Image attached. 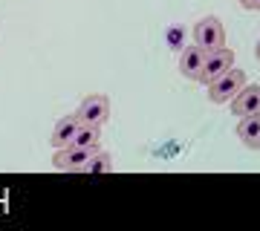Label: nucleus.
<instances>
[{
    "mask_svg": "<svg viewBox=\"0 0 260 231\" xmlns=\"http://www.w3.org/2000/svg\"><path fill=\"white\" fill-rule=\"evenodd\" d=\"M243 84H246V70H234V67H232L229 73H223L217 81L208 84V102H211V104L232 102Z\"/></svg>",
    "mask_w": 260,
    "mask_h": 231,
    "instance_id": "nucleus-1",
    "label": "nucleus"
},
{
    "mask_svg": "<svg viewBox=\"0 0 260 231\" xmlns=\"http://www.w3.org/2000/svg\"><path fill=\"white\" fill-rule=\"evenodd\" d=\"M254 55H257V61H260V38H257V49H254Z\"/></svg>",
    "mask_w": 260,
    "mask_h": 231,
    "instance_id": "nucleus-13",
    "label": "nucleus"
},
{
    "mask_svg": "<svg viewBox=\"0 0 260 231\" xmlns=\"http://www.w3.org/2000/svg\"><path fill=\"white\" fill-rule=\"evenodd\" d=\"M99 148H75V145H67V148H58L55 159H52V168L58 171H81V165L93 156Z\"/></svg>",
    "mask_w": 260,
    "mask_h": 231,
    "instance_id": "nucleus-5",
    "label": "nucleus"
},
{
    "mask_svg": "<svg viewBox=\"0 0 260 231\" xmlns=\"http://www.w3.org/2000/svg\"><path fill=\"white\" fill-rule=\"evenodd\" d=\"M203 61H205V49L203 46H185L182 55H179V73L185 75V78H191V81H200Z\"/></svg>",
    "mask_w": 260,
    "mask_h": 231,
    "instance_id": "nucleus-7",
    "label": "nucleus"
},
{
    "mask_svg": "<svg viewBox=\"0 0 260 231\" xmlns=\"http://www.w3.org/2000/svg\"><path fill=\"white\" fill-rule=\"evenodd\" d=\"M70 145H75V148H99V127L81 124V127L75 130V136Z\"/></svg>",
    "mask_w": 260,
    "mask_h": 231,
    "instance_id": "nucleus-10",
    "label": "nucleus"
},
{
    "mask_svg": "<svg viewBox=\"0 0 260 231\" xmlns=\"http://www.w3.org/2000/svg\"><path fill=\"white\" fill-rule=\"evenodd\" d=\"M78 121L81 124H90V127H102L104 121L110 119V98L102 95V92H93V95H87L78 107Z\"/></svg>",
    "mask_w": 260,
    "mask_h": 231,
    "instance_id": "nucleus-2",
    "label": "nucleus"
},
{
    "mask_svg": "<svg viewBox=\"0 0 260 231\" xmlns=\"http://www.w3.org/2000/svg\"><path fill=\"white\" fill-rule=\"evenodd\" d=\"M232 113L234 116L260 113V84H243L237 90V95L232 98Z\"/></svg>",
    "mask_w": 260,
    "mask_h": 231,
    "instance_id": "nucleus-6",
    "label": "nucleus"
},
{
    "mask_svg": "<svg viewBox=\"0 0 260 231\" xmlns=\"http://www.w3.org/2000/svg\"><path fill=\"white\" fill-rule=\"evenodd\" d=\"M232 67H234V52H232V49H225V46H220V49H211V52H205L200 81H203V84L217 81V78H220L223 73H229Z\"/></svg>",
    "mask_w": 260,
    "mask_h": 231,
    "instance_id": "nucleus-4",
    "label": "nucleus"
},
{
    "mask_svg": "<svg viewBox=\"0 0 260 231\" xmlns=\"http://www.w3.org/2000/svg\"><path fill=\"white\" fill-rule=\"evenodd\" d=\"M194 44L203 46L205 52L225 46V29H223V23H220V18L208 15V18L200 20V23L194 26Z\"/></svg>",
    "mask_w": 260,
    "mask_h": 231,
    "instance_id": "nucleus-3",
    "label": "nucleus"
},
{
    "mask_svg": "<svg viewBox=\"0 0 260 231\" xmlns=\"http://www.w3.org/2000/svg\"><path fill=\"white\" fill-rule=\"evenodd\" d=\"M237 136L246 148H260V113L243 116V121L237 124Z\"/></svg>",
    "mask_w": 260,
    "mask_h": 231,
    "instance_id": "nucleus-8",
    "label": "nucleus"
},
{
    "mask_svg": "<svg viewBox=\"0 0 260 231\" xmlns=\"http://www.w3.org/2000/svg\"><path fill=\"white\" fill-rule=\"evenodd\" d=\"M81 127V121H78V116H67L64 121H58L55 124V130H52V148H67L70 142H73V136H75V130Z\"/></svg>",
    "mask_w": 260,
    "mask_h": 231,
    "instance_id": "nucleus-9",
    "label": "nucleus"
},
{
    "mask_svg": "<svg viewBox=\"0 0 260 231\" xmlns=\"http://www.w3.org/2000/svg\"><path fill=\"white\" fill-rule=\"evenodd\" d=\"M81 171H84V174H110V171H113L110 156H107V153H99V150H95L93 156H90V159H87V162L81 165Z\"/></svg>",
    "mask_w": 260,
    "mask_h": 231,
    "instance_id": "nucleus-11",
    "label": "nucleus"
},
{
    "mask_svg": "<svg viewBox=\"0 0 260 231\" xmlns=\"http://www.w3.org/2000/svg\"><path fill=\"white\" fill-rule=\"evenodd\" d=\"M243 9H251V12H260V0H240Z\"/></svg>",
    "mask_w": 260,
    "mask_h": 231,
    "instance_id": "nucleus-12",
    "label": "nucleus"
}]
</instances>
